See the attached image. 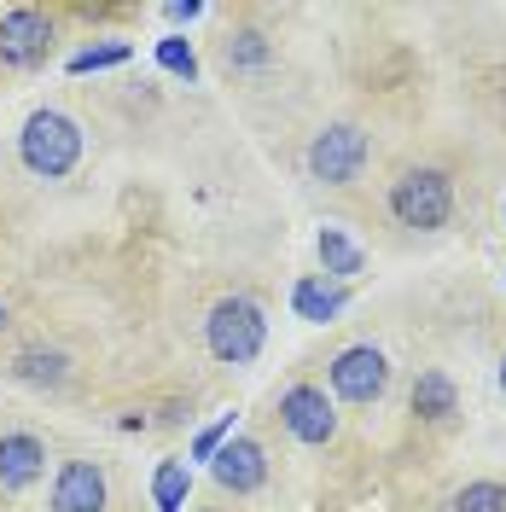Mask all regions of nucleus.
Wrapping results in <instances>:
<instances>
[{
	"label": "nucleus",
	"instance_id": "obj_1",
	"mask_svg": "<svg viewBox=\"0 0 506 512\" xmlns=\"http://www.w3.org/2000/svg\"><path fill=\"white\" fill-rule=\"evenodd\" d=\"M18 152H24V163H30L35 175L59 181L82 158V128L70 123L64 111H35L30 123H24V134H18Z\"/></svg>",
	"mask_w": 506,
	"mask_h": 512
},
{
	"label": "nucleus",
	"instance_id": "obj_2",
	"mask_svg": "<svg viewBox=\"0 0 506 512\" xmlns=\"http://www.w3.org/2000/svg\"><path fill=\"white\" fill-rule=\"evenodd\" d=\"M204 338H210V355L216 361L245 367V361H256L262 338H268V320H262V309H256L251 297H222L210 309V320H204Z\"/></svg>",
	"mask_w": 506,
	"mask_h": 512
},
{
	"label": "nucleus",
	"instance_id": "obj_3",
	"mask_svg": "<svg viewBox=\"0 0 506 512\" xmlns=\"http://www.w3.org/2000/svg\"><path fill=\"white\" fill-rule=\"evenodd\" d=\"M390 210H396V222L402 227H419V233L443 227L448 210H454L448 175H437V169H413V175H402L396 192H390Z\"/></svg>",
	"mask_w": 506,
	"mask_h": 512
},
{
	"label": "nucleus",
	"instance_id": "obj_4",
	"mask_svg": "<svg viewBox=\"0 0 506 512\" xmlns=\"http://www.w3.org/2000/svg\"><path fill=\"white\" fill-rule=\"evenodd\" d=\"M361 163H367V134L361 128H326L315 134V146H309V169H315V181H332V187H344L361 175Z\"/></svg>",
	"mask_w": 506,
	"mask_h": 512
},
{
	"label": "nucleus",
	"instance_id": "obj_5",
	"mask_svg": "<svg viewBox=\"0 0 506 512\" xmlns=\"http://www.w3.org/2000/svg\"><path fill=\"white\" fill-rule=\"evenodd\" d=\"M280 419H285V431L297 437V443H332L338 437V414H332V402H326V390H315V384H291L280 396Z\"/></svg>",
	"mask_w": 506,
	"mask_h": 512
},
{
	"label": "nucleus",
	"instance_id": "obj_6",
	"mask_svg": "<svg viewBox=\"0 0 506 512\" xmlns=\"http://www.w3.org/2000/svg\"><path fill=\"white\" fill-rule=\"evenodd\" d=\"M384 384H390V361L373 344H355V350H344L332 361V390L344 402H379Z\"/></svg>",
	"mask_w": 506,
	"mask_h": 512
},
{
	"label": "nucleus",
	"instance_id": "obj_7",
	"mask_svg": "<svg viewBox=\"0 0 506 512\" xmlns=\"http://www.w3.org/2000/svg\"><path fill=\"white\" fill-rule=\"evenodd\" d=\"M47 41H53V24L41 12H30V6H18V12L0 18V64L30 70V64L47 59Z\"/></svg>",
	"mask_w": 506,
	"mask_h": 512
},
{
	"label": "nucleus",
	"instance_id": "obj_8",
	"mask_svg": "<svg viewBox=\"0 0 506 512\" xmlns=\"http://www.w3.org/2000/svg\"><path fill=\"white\" fill-rule=\"evenodd\" d=\"M210 472H216V483H222V489H233V495H251V489H262V478H268L262 443H251V437H227V443L216 448V460H210Z\"/></svg>",
	"mask_w": 506,
	"mask_h": 512
},
{
	"label": "nucleus",
	"instance_id": "obj_9",
	"mask_svg": "<svg viewBox=\"0 0 506 512\" xmlns=\"http://www.w3.org/2000/svg\"><path fill=\"white\" fill-rule=\"evenodd\" d=\"M53 512H105V472L94 460H70L53 483Z\"/></svg>",
	"mask_w": 506,
	"mask_h": 512
},
{
	"label": "nucleus",
	"instance_id": "obj_10",
	"mask_svg": "<svg viewBox=\"0 0 506 512\" xmlns=\"http://www.w3.org/2000/svg\"><path fill=\"white\" fill-rule=\"evenodd\" d=\"M41 472H47V448L35 437H24V431L0 437V489H30Z\"/></svg>",
	"mask_w": 506,
	"mask_h": 512
},
{
	"label": "nucleus",
	"instance_id": "obj_11",
	"mask_svg": "<svg viewBox=\"0 0 506 512\" xmlns=\"http://www.w3.org/2000/svg\"><path fill=\"white\" fill-rule=\"evenodd\" d=\"M291 303H297V315L315 320V326H326L332 315H344V286H332V280H297V291H291Z\"/></svg>",
	"mask_w": 506,
	"mask_h": 512
},
{
	"label": "nucleus",
	"instance_id": "obj_12",
	"mask_svg": "<svg viewBox=\"0 0 506 512\" xmlns=\"http://www.w3.org/2000/svg\"><path fill=\"white\" fill-rule=\"evenodd\" d=\"M413 414L419 419L454 414V379H448V373H419V384H413Z\"/></svg>",
	"mask_w": 506,
	"mask_h": 512
},
{
	"label": "nucleus",
	"instance_id": "obj_13",
	"mask_svg": "<svg viewBox=\"0 0 506 512\" xmlns=\"http://www.w3.org/2000/svg\"><path fill=\"white\" fill-rule=\"evenodd\" d=\"M187 489H192L187 460H158V478H152V501H158V512H181L187 507Z\"/></svg>",
	"mask_w": 506,
	"mask_h": 512
},
{
	"label": "nucleus",
	"instance_id": "obj_14",
	"mask_svg": "<svg viewBox=\"0 0 506 512\" xmlns=\"http://www.w3.org/2000/svg\"><path fill=\"white\" fill-rule=\"evenodd\" d=\"M320 262H326V274H332V280H349V274H361V251L349 245L344 227H320Z\"/></svg>",
	"mask_w": 506,
	"mask_h": 512
},
{
	"label": "nucleus",
	"instance_id": "obj_15",
	"mask_svg": "<svg viewBox=\"0 0 506 512\" xmlns=\"http://www.w3.org/2000/svg\"><path fill=\"white\" fill-rule=\"evenodd\" d=\"M12 373L24 384H64V355L59 350H30V355H18Z\"/></svg>",
	"mask_w": 506,
	"mask_h": 512
},
{
	"label": "nucleus",
	"instance_id": "obj_16",
	"mask_svg": "<svg viewBox=\"0 0 506 512\" xmlns=\"http://www.w3.org/2000/svg\"><path fill=\"white\" fill-rule=\"evenodd\" d=\"M454 512H506V489L501 483H466L454 495Z\"/></svg>",
	"mask_w": 506,
	"mask_h": 512
},
{
	"label": "nucleus",
	"instance_id": "obj_17",
	"mask_svg": "<svg viewBox=\"0 0 506 512\" xmlns=\"http://www.w3.org/2000/svg\"><path fill=\"white\" fill-rule=\"evenodd\" d=\"M158 64L169 70V76H198V53H192V41H181V35H169V41H158Z\"/></svg>",
	"mask_w": 506,
	"mask_h": 512
},
{
	"label": "nucleus",
	"instance_id": "obj_18",
	"mask_svg": "<svg viewBox=\"0 0 506 512\" xmlns=\"http://www.w3.org/2000/svg\"><path fill=\"white\" fill-rule=\"evenodd\" d=\"M128 47L123 41H111V47H88V53H76L70 59V76H88V70H111V64H123Z\"/></svg>",
	"mask_w": 506,
	"mask_h": 512
},
{
	"label": "nucleus",
	"instance_id": "obj_19",
	"mask_svg": "<svg viewBox=\"0 0 506 512\" xmlns=\"http://www.w3.org/2000/svg\"><path fill=\"white\" fill-rule=\"evenodd\" d=\"M227 437H233V414L216 419L210 431H198V437H192V460H216V448H222Z\"/></svg>",
	"mask_w": 506,
	"mask_h": 512
},
{
	"label": "nucleus",
	"instance_id": "obj_20",
	"mask_svg": "<svg viewBox=\"0 0 506 512\" xmlns=\"http://www.w3.org/2000/svg\"><path fill=\"white\" fill-rule=\"evenodd\" d=\"M262 53H268V47H262V35H239V41H227V64L239 59V64H262Z\"/></svg>",
	"mask_w": 506,
	"mask_h": 512
},
{
	"label": "nucleus",
	"instance_id": "obj_21",
	"mask_svg": "<svg viewBox=\"0 0 506 512\" xmlns=\"http://www.w3.org/2000/svg\"><path fill=\"white\" fill-rule=\"evenodd\" d=\"M198 12H204L198 0H175V6H169V18H175V24H187V18H198Z\"/></svg>",
	"mask_w": 506,
	"mask_h": 512
},
{
	"label": "nucleus",
	"instance_id": "obj_22",
	"mask_svg": "<svg viewBox=\"0 0 506 512\" xmlns=\"http://www.w3.org/2000/svg\"><path fill=\"white\" fill-rule=\"evenodd\" d=\"M501 390H506V361H501Z\"/></svg>",
	"mask_w": 506,
	"mask_h": 512
},
{
	"label": "nucleus",
	"instance_id": "obj_23",
	"mask_svg": "<svg viewBox=\"0 0 506 512\" xmlns=\"http://www.w3.org/2000/svg\"><path fill=\"white\" fill-rule=\"evenodd\" d=\"M0 326H6V303H0Z\"/></svg>",
	"mask_w": 506,
	"mask_h": 512
}]
</instances>
